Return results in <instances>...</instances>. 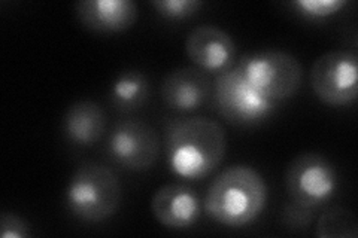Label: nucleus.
Returning a JSON list of instances; mask_svg holds the SVG:
<instances>
[{"instance_id": "obj_8", "label": "nucleus", "mask_w": 358, "mask_h": 238, "mask_svg": "<svg viewBox=\"0 0 358 238\" xmlns=\"http://www.w3.org/2000/svg\"><path fill=\"white\" fill-rule=\"evenodd\" d=\"M160 135L150 124L126 119L110 130L106 151L110 160L130 172H147L160 155Z\"/></svg>"}, {"instance_id": "obj_16", "label": "nucleus", "mask_w": 358, "mask_h": 238, "mask_svg": "<svg viewBox=\"0 0 358 238\" xmlns=\"http://www.w3.org/2000/svg\"><path fill=\"white\" fill-rule=\"evenodd\" d=\"M348 5L345 0H294L291 6L294 8L296 13L303 18L320 21L330 18Z\"/></svg>"}, {"instance_id": "obj_10", "label": "nucleus", "mask_w": 358, "mask_h": 238, "mask_svg": "<svg viewBox=\"0 0 358 238\" xmlns=\"http://www.w3.org/2000/svg\"><path fill=\"white\" fill-rule=\"evenodd\" d=\"M154 218L169 230H189L199 222L203 202L197 192L182 184H169L155 191L151 200Z\"/></svg>"}, {"instance_id": "obj_19", "label": "nucleus", "mask_w": 358, "mask_h": 238, "mask_svg": "<svg viewBox=\"0 0 358 238\" xmlns=\"http://www.w3.org/2000/svg\"><path fill=\"white\" fill-rule=\"evenodd\" d=\"M285 223L291 228L301 230V228H308V225L312 223L313 221V210L305 209L301 206H297V204L291 202L285 207Z\"/></svg>"}, {"instance_id": "obj_11", "label": "nucleus", "mask_w": 358, "mask_h": 238, "mask_svg": "<svg viewBox=\"0 0 358 238\" xmlns=\"http://www.w3.org/2000/svg\"><path fill=\"white\" fill-rule=\"evenodd\" d=\"M212 82L197 67H181L167 75L160 88L163 103L178 112H194L210 97Z\"/></svg>"}, {"instance_id": "obj_6", "label": "nucleus", "mask_w": 358, "mask_h": 238, "mask_svg": "<svg viewBox=\"0 0 358 238\" xmlns=\"http://www.w3.org/2000/svg\"><path fill=\"white\" fill-rule=\"evenodd\" d=\"M214 101L220 115L234 126H255L276 110V101L268 100L246 81L239 67L217 75Z\"/></svg>"}, {"instance_id": "obj_4", "label": "nucleus", "mask_w": 358, "mask_h": 238, "mask_svg": "<svg viewBox=\"0 0 358 238\" xmlns=\"http://www.w3.org/2000/svg\"><path fill=\"white\" fill-rule=\"evenodd\" d=\"M236 66L257 91L276 103L293 97L303 79L300 61L285 51L246 54Z\"/></svg>"}, {"instance_id": "obj_13", "label": "nucleus", "mask_w": 358, "mask_h": 238, "mask_svg": "<svg viewBox=\"0 0 358 238\" xmlns=\"http://www.w3.org/2000/svg\"><path fill=\"white\" fill-rule=\"evenodd\" d=\"M62 127L64 137L69 143L81 147L93 146L105 134V110L94 101H76L66 110Z\"/></svg>"}, {"instance_id": "obj_7", "label": "nucleus", "mask_w": 358, "mask_h": 238, "mask_svg": "<svg viewBox=\"0 0 358 238\" xmlns=\"http://www.w3.org/2000/svg\"><path fill=\"white\" fill-rule=\"evenodd\" d=\"M310 87L329 106H348L358 96V57L336 50L320 55L310 69Z\"/></svg>"}, {"instance_id": "obj_17", "label": "nucleus", "mask_w": 358, "mask_h": 238, "mask_svg": "<svg viewBox=\"0 0 358 238\" xmlns=\"http://www.w3.org/2000/svg\"><path fill=\"white\" fill-rule=\"evenodd\" d=\"M151 6L160 17L176 21L196 15L203 3L200 0H154Z\"/></svg>"}, {"instance_id": "obj_18", "label": "nucleus", "mask_w": 358, "mask_h": 238, "mask_svg": "<svg viewBox=\"0 0 358 238\" xmlns=\"http://www.w3.org/2000/svg\"><path fill=\"white\" fill-rule=\"evenodd\" d=\"M33 235L30 223L15 213H2L0 218V237L2 238H29Z\"/></svg>"}, {"instance_id": "obj_3", "label": "nucleus", "mask_w": 358, "mask_h": 238, "mask_svg": "<svg viewBox=\"0 0 358 238\" xmlns=\"http://www.w3.org/2000/svg\"><path fill=\"white\" fill-rule=\"evenodd\" d=\"M121 197V184L115 173L97 163H84L78 167L64 192L67 209L84 222H103L114 216Z\"/></svg>"}, {"instance_id": "obj_15", "label": "nucleus", "mask_w": 358, "mask_h": 238, "mask_svg": "<svg viewBox=\"0 0 358 238\" xmlns=\"http://www.w3.org/2000/svg\"><path fill=\"white\" fill-rule=\"evenodd\" d=\"M315 235L320 238H357L358 222L355 214L342 206L326 209L317 221Z\"/></svg>"}, {"instance_id": "obj_5", "label": "nucleus", "mask_w": 358, "mask_h": 238, "mask_svg": "<svg viewBox=\"0 0 358 238\" xmlns=\"http://www.w3.org/2000/svg\"><path fill=\"white\" fill-rule=\"evenodd\" d=\"M338 186V172L327 158L320 154H300L287 167V194L297 206L315 211L334 197Z\"/></svg>"}, {"instance_id": "obj_1", "label": "nucleus", "mask_w": 358, "mask_h": 238, "mask_svg": "<svg viewBox=\"0 0 358 238\" xmlns=\"http://www.w3.org/2000/svg\"><path fill=\"white\" fill-rule=\"evenodd\" d=\"M226 149V131L215 119L173 118L166 124V163L178 177L185 180L208 177L220 167Z\"/></svg>"}, {"instance_id": "obj_12", "label": "nucleus", "mask_w": 358, "mask_h": 238, "mask_svg": "<svg viewBox=\"0 0 358 238\" xmlns=\"http://www.w3.org/2000/svg\"><path fill=\"white\" fill-rule=\"evenodd\" d=\"M75 10L87 29L99 33L129 30L138 20V5L131 0H81Z\"/></svg>"}, {"instance_id": "obj_14", "label": "nucleus", "mask_w": 358, "mask_h": 238, "mask_svg": "<svg viewBox=\"0 0 358 238\" xmlns=\"http://www.w3.org/2000/svg\"><path fill=\"white\" fill-rule=\"evenodd\" d=\"M150 94V81L141 70L122 72L110 85V101L121 112H131L145 106Z\"/></svg>"}, {"instance_id": "obj_2", "label": "nucleus", "mask_w": 358, "mask_h": 238, "mask_svg": "<svg viewBox=\"0 0 358 238\" xmlns=\"http://www.w3.org/2000/svg\"><path fill=\"white\" fill-rule=\"evenodd\" d=\"M267 204V185L250 165H231L209 185L203 200L206 216L214 222L242 228L259 219Z\"/></svg>"}, {"instance_id": "obj_9", "label": "nucleus", "mask_w": 358, "mask_h": 238, "mask_svg": "<svg viewBox=\"0 0 358 238\" xmlns=\"http://www.w3.org/2000/svg\"><path fill=\"white\" fill-rule=\"evenodd\" d=\"M185 52L197 69L205 73H222L236 63V43L226 30L215 26H199L188 33Z\"/></svg>"}]
</instances>
